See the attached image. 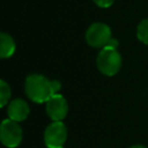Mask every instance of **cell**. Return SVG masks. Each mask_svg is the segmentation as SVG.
I'll return each mask as SVG.
<instances>
[{
  "label": "cell",
  "mask_w": 148,
  "mask_h": 148,
  "mask_svg": "<svg viewBox=\"0 0 148 148\" xmlns=\"http://www.w3.org/2000/svg\"><path fill=\"white\" fill-rule=\"evenodd\" d=\"M61 84L57 80H50L40 74H31L25 79L24 90L27 96L36 103H46L52 96L57 95Z\"/></svg>",
  "instance_id": "cell-1"
},
{
  "label": "cell",
  "mask_w": 148,
  "mask_h": 148,
  "mask_svg": "<svg viewBox=\"0 0 148 148\" xmlns=\"http://www.w3.org/2000/svg\"><path fill=\"white\" fill-rule=\"evenodd\" d=\"M97 67L99 72L106 76L116 75L121 67V56L117 47L104 46L97 56Z\"/></svg>",
  "instance_id": "cell-2"
},
{
  "label": "cell",
  "mask_w": 148,
  "mask_h": 148,
  "mask_svg": "<svg viewBox=\"0 0 148 148\" xmlns=\"http://www.w3.org/2000/svg\"><path fill=\"white\" fill-rule=\"evenodd\" d=\"M22 128L17 121L12 119H5L0 127V139L1 142L8 148L17 147L22 141Z\"/></svg>",
  "instance_id": "cell-3"
},
{
  "label": "cell",
  "mask_w": 148,
  "mask_h": 148,
  "mask_svg": "<svg viewBox=\"0 0 148 148\" xmlns=\"http://www.w3.org/2000/svg\"><path fill=\"white\" fill-rule=\"evenodd\" d=\"M111 29L105 23H92L87 32H86V40L92 47H104L111 39Z\"/></svg>",
  "instance_id": "cell-4"
},
{
  "label": "cell",
  "mask_w": 148,
  "mask_h": 148,
  "mask_svg": "<svg viewBox=\"0 0 148 148\" xmlns=\"http://www.w3.org/2000/svg\"><path fill=\"white\" fill-rule=\"evenodd\" d=\"M67 139V128L62 121L51 123L44 132V142L47 148H62Z\"/></svg>",
  "instance_id": "cell-5"
},
{
  "label": "cell",
  "mask_w": 148,
  "mask_h": 148,
  "mask_svg": "<svg viewBox=\"0 0 148 148\" xmlns=\"http://www.w3.org/2000/svg\"><path fill=\"white\" fill-rule=\"evenodd\" d=\"M46 113L47 116L53 120V121H61L68 112V105L66 99L57 94L54 96H52L47 102H46Z\"/></svg>",
  "instance_id": "cell-6"
},
{
  "label": "cell",
  "mask_w": 148,
  "mask_h": 148,
  "mask_svg": "<svg viewBox=\"0 0 148 148\" xmlns=\"http://www.w3.org/2000/svg\"><path fill=\"white\" fill-rule=\"evenodd\" d=\"M7 113L9 119L15 120V121H22L24 120L28 114H29V105L25 101L18 98V99H14L9 103L8 109H7Z\"/></svg>",
  "instance_id": "cell-7"
},
{
  "label": "cell",
  "mask_w": 148,
  "mask_h": 148,
  "mask_svg": "<svg viewBox=\"0 0 148 148\" xmlns=\"http://www.w3.org/2000/svg\"><path fill=\"white\" fill-rule=\"evenodd\" d=\"M0 40H1V46H0V56L1 58H9L13 56L15 52V42L9 36L8 34L2 32L0 35Z\"/></svg>",
  "instance_id": "cell-8"
},
{
  "label": "cell",
  "mask_w": 148,
  "mask_h": 148,
  "mask_svg": "<svg viewBox=\"0 0 148 148\" xmlns=\"http://www.w3.org/2000/svg\"><path fill=\"white\" fill-rule=\"evenodd\" d=\"M136 36L142 43L148 44V17L139 23L136 29Z\"/></svg>",
  "instance_id": "cell-9"
},
{
  "label": "cell",
  "mask_w": 148,
  "mask_h": 148,
  "mask_svg": "<svg viewBox=\"0 0 148 148\" xmlns=\"http://www.w3.org/2000/svg\"><path fill=\"white\" fill-rule=\"evenodd\" d=\"M9 97H10V88L3 80H1L0 81V105L5 106L8 103Z\"/></svg>",
  "instance_id": "cell-10"
},
{
  "label": "cell",
  "mask_w": 148,
  "mask_h": 148,
  "mask_svg": "<svg viewBox=\"0 0 148 148\" xmlns=\"http://www.w3.org/2000/svg\"><path fill=\"white\" fill-rule=\"evenodd\" d=\"M92 1L101 8H108L114 2V0H92Z\"/></svg>",
  "instance_id": "cell-11"
},
{
  "label": "cell",
  "mask_w": 148,
  "mask_h": 148,
  "mask_svg": "<svg viewBox=\"0 0 148 148\" xmlns=\"http://www.w3.org/2000/svg\"><path fill=\"white\" fill-rule=\"evenodd\" d=\"M130 148H147V147H145V146H142V145H135V146H132V147H130Z\"/></svg>",
  "instance_id": "cell-12"
},
{
  "label": "cell",
  "mask_w": 148,
  "mask_h": 148,
  "mask_svg": "<svg viewBox=\"0 0 148 148\" xmlns=\"http://www.w3.org/2000/svg\"><path fill=\"white\" fill-rule=\"evenodd\" d=\"M62 148H64V147H62Z\"/></svg>",
  "instance_id": "cell-13"
}]
</instances>
